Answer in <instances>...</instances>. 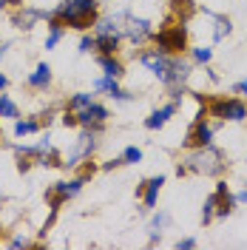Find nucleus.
Masks as SVG:
<instances>
[{"mask_svg": "<svg viewBox=\"0 0 247 250\" xmlns=\"http://www.w3.org/2000/svg\"><path fill=\"white\" fill-rule=\"evenodd\" d=\"M227 165H230V162H225V154L210 142V145H205V148H193V154H187L185 159L179 162L176 173H179V176H185V173H196V176H219V173L227 171Z\"/></svg>", "mask_w": 247, "mask_h": 250, "instance_id": "obj_1", "label": "nucleus"}, {"mask_svg": "<svg viewBox=\"0 0 247 250\" xmlns=\"http://www.w3.org/2000/svg\"><path fill=\"white\" fill-rule=\"evenodd\" d=\"M97 0H65L57 6V12L54 17H60L62 26H68V29H88L97 23Z\"/></svg>", "mask_w": 247, "mask_h": 250, "instance_id": "obj_2", "label": "nucleus"}, {"mask_svg": "<svg viewBox=\"0 0 247 250\" xmlns=\"http://www.w3.org/2000/svg\"><path fill=\"white\" fill-rule=\"evenodd\" d=\"M154 37V43L159 51H165V54H182L187 48V29L182 23H173V26H165V29H159Z\"/></svg>", "mask_w": 247, "mask_h": 250, "instance_id": "obj_3", "label": "nucleus"}, {"mask_svg": "<svg viewBox=\"0 0 247 250\" xmlns=\"http://www.w3.org/2000/svg\"><path fill=\"white\" fill-rule=\"evenodd\" d=\"M82 185H85V179H82V176L71 179V182H57V185H51L46 190L48 208H51V210H60V205L65 202V199H71V196H77Z\"/></svg>", "mask_w": 247, "mask_h": 250, "instance_id": "obj_4", "label": "nucleus"}, {"mask_svg": "<svg viewBox=\"0 0 247 250\" xmlns=\"http://www.w3.org/2000/svg\"><path fill=\"white\" fill-rule=\"evenodd\" d=\"M213 134H216V125L207 123V117H196L182 145H185V148H205V145L213 142Z\"/></svg>", "mask_w": 247, "mask_h": 250, "instance_id": "obj_5", "label": "nucleus"}, {"mask_svg": "<svg viewBox=\"0 0 247 250\" xmlns=\"http://www.w3.org/2000/svg\"><path fill=\"white\" fill-rule=\"evenodd\" d=\"M94 148H97V140H94V131L88 128L85 134H80L77 137L74 148H71V154L65 156V168H77L80 162H85V159L94 154Z\"/></svg>", "mask_w": 247, "mask_h": 250, "instance_id": "obj_6", "label": "nucleus"}, {"mask_svg": "<svg viewBox=\"0 0 247 250\" xmlns=\"http://www.w3.org/2000/svg\"><path fill=\"white\" fill-rule=\"evenodd\" d=\"M123 34L131 40V43H137L142 46L151 34H154V26H151V20H145V17H134V15H125V23H123Z\"/></svg>", "mask_w": 247, "mask_h": 250, "instance_id": "obj_7", "label": "nucleus"}, {"mask_svg": "<svg viewBox=\"0 0 247 250\" xmlns=\"http://www.w3.org/2000/svg\"><path fill=\"white\" fill-rule=\"evenodd\" d=\"M170 57H173V54H165V51L154 48V51H142V54H139V62H142V65H145L154 77H159V83H162V80H165V74H168Z\"/></svg>", "mask_w": 247, "mask_h": 250, "instance_id": "obj_8", "label": "nucleus"}, {"mask_svg": "<svg viewBox=\"0 0 247 250\" xmlns=\"http://www.w3.org/2000/svg\"><path fill=\"white\" fill-rule=\"evenodd\" d=\"M162 185H165V176H151V179H145V182L137 188V193L142 196L145 210L156 208V199H159V190H162Z\"/></svg>", "mask_w": 247, "mask_h": 250, "instance_id": "obj_9", "label": "nucleus"}, {"mask_svg": "<svg viewBox=\"0 0 247 250\" xmlns=\"http://www.w3.org/2000/svg\"><path fill=\"white\" fill-rule=\"evenodd\" d=\"M108 120V108L105 105H100V103H91V105H85L82 111H77V123L82 128H88V125H103Z\"/></svg>", "mask_w": 247, "mask_h": 250, "instance_id": "obj_10", "label": "nucleus"}, {"mask_svg": "<svg viewBox=\"0 0 247 250\" xmlns=\"http://www.w3.org/2000/svg\"><path fill=\"white\" fill-rule=\"evenodd\" d=\"M179 111V103H168V105H162V108H156L148 120H145V128L148 131H159V128H165L168 125V120Z\"/></svg>", "mask_w": 247, "mask_h": 250, "instance_id": "obj_11", "label": "nucleus"}, {"mask_svg": "<svg viewBox=\"0 0 247 250\" xmlns=\"http://www.w3.org/2000/svg\"><path fill=\"white\" fill-rule=\"evenodd\" d=\"M227 123H245L247 120V103L242 97H225V117Z\"/></svg>", "mask_w": 247, "mask_h": 250, "instance_id": "obj_12", "label": "nucleus"}, {"mask_svg": "<svg viewBox=\"0 0 247 250\" xmlns=\"http://www.w3.org/2000/svg\"><path fill=\"white\" fill-rule=\"evenodd\" d=\"M43 17H51L48 12H37V9H23V12H17L15 15V26L17 29H23V31H29V29H34V23L37 20H43Z\"/></svg>", "mask_w": 247, "mask_h": 250, "instance_id": "obj_13", "label": "nucleus"}, {"mask_svg": "<svg viewBox=\"0 0 247 250\" xmlns=\"http://www.w3.org/2000/svg\"><path fill=\"white\" fill-rule=\"evenodd\" d=\"M94 88H97V91H105L108 97H114V100H131V94L125 91V88H120L114 77H103V80H97V83H94Z\"/></svg>", "mask_w": 247, "mask_h": 250, "instance_id": "obj_14", "label": "nucleus"}, {"mask_svg": "<svg viewBox=\"0 0 247 250\" xmlns=\"http://www.w3.org/2000/svg\"><path fill=\"white\" fill-rule=\"evenodd\" d=\"M48 83H51V65H48V62H40V65L29 74V85L31 88H46Z\"/></svg>", "mask_w": 247, "mask_h": 250, "instance_id": "obj_15", "label": "nucleus"}, {"mask_svg": "<svg viewBox=\"0 0 247 250\" xmlns=\"http://www.w3.org/2000/svg\"><path fill=\"white\" fill-rule=\"evenodd\" d=\"M100 65H103V71H105V77H123V62L117 60V57H114V54H103V57H100Z\"/></svg>", "mask_w": 247, "mask_h": 250, "instance_id": "obj_16", "label": "nucleus"}, {"mask_svg": "<svg viewBox=\"0 0 247 250\" xmlns=\"http://www.w3.org/2000/svg\"><path fill=\"white\" fill-rule=\"evenodd\" d=\"M120 40L123 37H117V34H97V48L103 54H117L120 51Z\"/></svg>", "mask_w": 247, "mask_h": 250, "instance_id": "obj_17", "label": "nucleus"}, {"mask_svg": "<svg viewBox=\"0 0 247 250\" xmlns=\"http://www.w3.org/2000/svg\"><path fill=\"white\" fill-rule=\"evenodd\" d=\"M210 20H213V40H225L227 34L233 31V23H230V17H225V15H210Z\"/></svg>", "mask_w": 247, "mask_h": 250, "instance_id": "obj_18", "label": "nucleus"}, {"mask_svg": "<svg viewBox=\"0 0 247 250\" xmlns=\"http://www.w3.org/2000/svg\"><path fill=\"white\" fill-rule=\"evenodd\" d=\"M216 202H219V193L213 190V193L205 199V205H202V225H210V222L216 219Z\"/></svg>", "mask_w": 247, "mask_h": 250, "instance_id": "obj_19", "label": "nucleus"}, {"mask_svg": "<svg viewBox=\"0 0 247 250\" xmlns=\"http://www.w3.org/2000/svg\"><path fill=\"white\" fill-rule=\"evenodd\" d=\"M0 117H6V120H17L20 117V108L15 105V100L3 91H0Z\"/></svg>", "mask_w": 247, "mask_h": 250, "instance_id": "obj_20", "label": "nucleus"}, {"mask_svg": "<svg viewBox=\"0 0 247 250\" xmlns=\"http://www.w3.org/2000/svg\"><path fill=\"white\" fill-rule=\"evenodd\" d=\"M37 128H40V125L34 123V120H15V137H29Z\"/></svg>", "mask_w": 247, "mask_h": 250, "instance_id": "obj_21", "label": "nucleus"}, {"mask_svg": "<svg viewBox=\"0 0 247 250\" xmlns=\"http://www.w3.org/2000/svg\"><path fill=\"white\" fill-rule=\"evenodd\" d=\"M94 100H91V94H74V97H71V100H68V111H74V114H77V111H82L85 108V105H91Z\"/></svg>", "mask_w": 247, "mask_h": 250, "instance_id": "obj_22", "label": "nucleus"}, {"mask_svg": "<svg viewBox=\"0 0 247 250\" xmlns=\"http://www.w3.org/2000/svg\"><path fill=\"white\" fill-rule=\"evenodd\" d=\"M123 162L125 165H137V162H142V151H139L137 145H128L123 151Z\"/></svg>", "mask_w": 247, "mask_h": 250, "instance_id": "obj_23", "label": "nucleus"}, {"mask_svg": "<svg viewBox=\"0 0 247 250\" xmlns=\"http://www.w3.org/2000/svg\"><path fill=\"white\" fill-rule=\"evenodd\" d=\"M210 60H213V48L210 46H196L193 48V62H205V65H207Z\"/></svg>", "mask_w": 247, "mask_h": 250, "instance_id": "obj_24", "label": "nucleus"}, {"mask_svg": "<svg viewBox=\"0 0 247 250\" xmlns=\"http://www.w3.org/2000/svg\"><path fill=\"white\" fill-rule=\"evenodd\" d=\"M168 225H170V216H168V213H156L154 222H151V230H159V233H162V228H168Z\"/></svg>", "mask_w": 247, "mask_h": 250, "instance_id": "obj_25", "label": "nucleus"}, {"mask_svg": "<svg viewBox=\"0 0 247 250\" xmlns=\"http://www.w3.org/2000/svg\"><path fill=\"white\" fill-rule=\"evenodd\" d=\"M94 48H97V37H88V34H85V37L80 40V51L88 54V51H94Z\"/></svg>", "mask_w": 247, "mask_h": 250, "instance_id": "obj_26", "label": "nucleus"}, {"mask_svg": "<svg viewBox=\"0 0 247 250\" xmlns=\"http://www.w3.org/2000/svg\"><path fill=\"white\" fill-rule=\"evenodd\" d=\"M196 245H199V242H196L193 236H185V239H179V242H176L173 248H176V250H193Z\"/></svg>", "mask_w": 247, "mask_h": 250, "instance_id": "obj_27", "label": "nucleus"}, {"mask_svg": "<svg viewBox=\"0 0 247 250\" xmlns=\"http://www.w3.org/2000/svg\"><path fill=\"white\" fill-rule=\"evenodd\" d=\"M62 125H65V128H74V125H80L77 123V114H74V111H65V114H62Z\"/></svg>", "mask_w": 247, "mask_h": 250, "instance_id": "obj_28", "label": "nucleus"}, {"mask_svg": "<svg viewBox=\"0 0 247 250\" xmlns=\"http://www.w3.org/2000/svg\"><path fill=\"white\" fill-rule=\"evenodd\" d=\"M230 91H233V94H242V97H247V80H239V83H233Z\"/></svg>", "mask_w": 247, "mask_h": 250, "instance_id": "obj_29", "label": "nucleus"}, {"mask_svg": "<svg viewBox=\"0 0 247 250\" xmlns=\"http://www.w3.org/2000/svg\"><path fill=\"white\" fill-rule=\"evenodd\" d=\"M31 242L29 239H23V236H17V239H12V242H9V248H29Z\"/></svg>", "mask_w": 247, "mask_h": 250, "instance_id": "obj_30", "label": "nucleus"}, {"mask_svg": "<svg viewBox=\"0 0 247 250\" xmlns=\"http://www.w3.org/2000/svg\"><path fill=\"white\" fill-rule=\"evenodd\" d=\"M120 165H125L123 156H120V159H111V162H105V165H103V171H114V168H120Z\"/></svg>", "mask_w": 247, "mask_h": 250, "instance_id": "obj_31", "label": "nucleus"}, {"mask_svg": "<svg viewBox=\"0 0 247 250\" xmlns=\"http://www.w3.org/2000/svg\"><path fill=\"white\" fill-rule=\"evenodd\" d=\"M236 202L247 205V188H245V190H239V193H236Z\"/></svg>", "mask_w": 247, "mask_h": 250, "instance_id": "obj_32", "label": "nucleus"}, {"mask_svg": "<svg viewBox=\"0 0 247 250\" xmlns=\"http://www.w3.org/2000/svg\"><path fill=\"white\" fill-rule=\"evenodd\" d=\"M15 3H20V0H0V9H9V6H15Z\"/></svg>", "mask_w": 247, "mask_h": 250, "instance_id": "obj_33", "label": "nucleus"}, {"mask_svg": "<svg viewBox=\"0 0 247 250\" xmlns=\"http://www.w3.org/2000/svg\"><path fill=\"white\" fill-rule=\"evenodd\" d=\"M6 85H9V77H6V74H0V91H3Z\"/></svg>", "mask_w": 247, "mask_h": 250, "instance_id": "obj_34", "label": "nucleus"}, {"mask_svg": "<svg viewBox=\"0 0 247 250\" xmlns=\"http://www.w3.org/2000/svg\"><path fill=\"white\" fill-rule=\"evenodd\" d=\"M6 48H9V43H3V46H0V60L6 57Z\"/></svg>", "mask_w": 247, "mask_h": 250, "instance_id": "obj_35", "label": "nucleus"}]
</instances>
